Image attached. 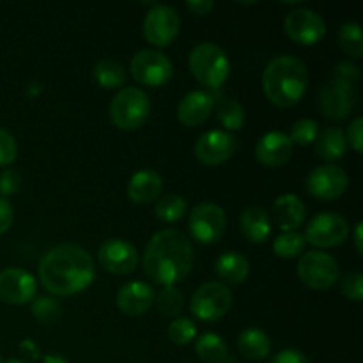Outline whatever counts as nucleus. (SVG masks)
Returning <instances> with one entry per match:
<instances>
[{
    "instance_id": "f257e3e1",
    "label": "nucleus",
    "mask_w": 363,
    "mask_h": 363,
    "mask_svg": "<svg viewBox=\"0 0 363 363\" xmlns=\"http://www.w3.org/2000/svg\"><path fill=\"white\" fill-rule=\"evenodd\" d=\"M39 280L48 293L71 296L87 289L94 280V261L85 248L73 243L57 245L39 262Z\"/></svg>"
},
{
    "instance_id": "f03ea898",
    "label": "nucleus",
    "mask_w": 363,
    "mask_h": 363,
    "mask_svg": "<svg viewBox=\"0 0 363 363\" xmlns=\"http://www.w3.org/2000/svg\"><path fill=\"white\" fill-rule=\"evenodd\" d=\"M195 252L181 230L163 229L151 238L144 252V273L155 284L172 287L190 275Z\"/></svg>"
},
{
    "instance_id": "7ed1b4c3",
    "label": "nucleus",
    "mask_w": 363,
    "mask_h": 363,
    "mask_svg": "<svg viewBox=\"0 0 363 363\" xmlns=\"http://www.w3.org/2000/svg\"><path fill=\"white\" fill-rule=\"evenodd\" d=\"M308 89L307 66L300 59L282 55L273 59L262 73V91L277 106L289 108L300 103Z\"/></svg>"
},
{
    "instance_id": "20e7f679",
    "label": "nucleus",
    "mask_w": 363,
    "mask_h": 363,
    "mask_svg": "<svg viewBox=\"0 0 363 363\" xmlns=\"http://www.w3.org/2000/svg\"><path fill=\"white\" fill-rule=\"evenodd\" d=\"M190 71L204 87L220 89L229 78V57L215 43H201L190 53Z\"/></svg>"
},
{
    "instance_id": "39448f33",
    "label": "nucleus",
    "mask_w": 363,
    "mask_h": 363,
    "mask_svg": "<svg viewBox=\"0 0 363 363\" xmlns=\"http://www.w3.org/2000/svg\"><path fill=\"white\" fill-rule=\"evenodd\" d=\"M151 113V101L142 89L126 87L116 94L110 103L112 123L123 131H133L147 121Z\"/></svg>"
},
{
    "instance_id": "423d86ee",
    "label": "nucleus",
    "mask_w": 363,
    "mask_h": 363,
    "mask_svg": "<svg viewBox=\"0 0 363 363\" xmlns=\"http://www.w3.org/2000/svg\"><path fill=\"white\" fill-rule=\"evenodd\" d=\"M339 275V264L326 252H307L298 261V277L305 286L314 291H326L333 287Z\"/></svg>"
},
{
    "instance_id": "0eeeda50",
    "label": "nucleus",
    "mask_w": 363,
    "mask_h": 363,
    "mask_svg": "<svg viewBox=\"0 0 363 363\" xmlns=\"http://www.w3.org/2000/svg\"><path fill=\"white\" fill-rule=\"evenodd\" d=\"M233 305V293L227 286L218 282L202 284L190 300L191 314L201 321H218L229 312Z\"/></svg>"
},
{
    "instance_id": "6e6552de",
    "label": "nucleus",
    "mask_w": 363,
    "mask_h": 363,
    "mask_svg": "<svg viewBox=\"0 0 363 363\" xmlns=\"http://www.w3.org/2000/svg\"><path fill=\"white\" fill-rule=\"evenodd\" d=\"M227 227V216L220 206L213 202H202L190 213L188 229L191 238L201 245H213L223 236Z\"/></svg>"
},
{
    "instance_id": "1a4fd4ad",
    "label": "nucleus",
    "mask_w": 363,
    "mask_h": 363,
    "mask_svg": "<svg viewBox=\"0 0 363 363\" xmlns=\"http://www.w3.org/2000/svg\"><path fill=\"white\" fill-rule=\"evenodd\" d=\"M319 108L326 117L335 121H342L353 112L358 101L357 85L351 82L330 78L325 87L319 92Z\"/></svg>"
},
{
    "instance_id": "9d476101",
    "label": "nucleus",
    "mask_w": 363,
    "mask_h": 363,
    "mask_svg": "<svg viewBox=\"0 0 363 363\" xmlns=\"http://www.w3.org/2000/svg\"><path fill=\"white\" fill-rule=\"evenodd\" d=\"M131 77L145 87H162L172 78V62L169 57L155 50H142L131 59Z\"/></svg>"
},
{
    "instance_id": "9b49d317",
    "label": "nucleus",
    "mask_w": 363,
    "mask_h": 363,
    "mask_svg": "<svg viewBox=\"0 0 363 363\" xmlns=\"http://www.w3.org/2000/svg\"><path fill=\"white\" fill-rule=\"evenodd\" d=\"M181 18L170 6L156 4L151 7L144 20V35L151 45L169 46L179 35Z\"/></svg>"
},
{
    "instance_id": "f8f14e48",
    "label": "nucleus",
    "mask_w": 363,
    "mask_h": 363,
    "mask_svg": "<svg viewBox=\"0 0 363 363\" xmlns=\"http://www.w3.org/2000/svg\"><path fill=\"white\" fill-rule=\"evenodd\" d=\"M347 186H350V177H347L346 170L333 163L315 167L305 181V188L308 194L321 201H335V199L342 197Z\"/></svg>"
},
{
    "instance_id": "ddd939ff",
    "label": "nucleus",
    "mask_w": 363,
    "mask_h": 363,
    "mask_svg": "<svg viewBox=\"0 0 363 363\" xmlns=\"http://www.w3.org/2000/svg\"><path fill=\"white\" fill-rule=\"evenodd\" d=\"M350 225L346 218L335 213H321L308 222L305 241L315 248H333L346 241Z\"/></svg>"
},
{
    "instance_id": "4468645a",
    "label": "nucleus",
    "mask_w": 363,
    "mask_h": 363,
    "mask_svg": "<svg viewBox=\"0 0 363 363\" xmlns=\"http://www.w3.org/2000/svg\"><path fill=\"white\" fill-rule=\"evenodd\" d=\"M284 28H286L287 38L305 46L318 45L326 34V25L321 14L312 9H305V7L287 14Z\"/></svg>"
},
{
    "instance_id": "2eb2a0df",
    "label": "nucleus",
    "mask_w": 363,
    "mask_h": 363,
    "mask_svg": "<svg viewBox=\"0 0 363 363\" xmlns=\"http://www.w3.org/2000/svg\"><path fill=\"white\" fill-rule=\"evenodd\" d=\"M98 261L113 275H131L138 266V252L126 240H106L98 250Z\"/></svg>"
},
{
    "instance_id": "dca6fc26",
    "label": "nucleus",
    "mask_w": 363,
    "mask_h": 363,
    "mask_svg": "<svg viewBox=\"0 0 363 363\" xmlns=\"http://www.w3.org/2000/svg\"><path fill=\"white\" fill-rule=\"evenodd\" d=\"M38 282L21 268H7L0 272V301L7 305L30 303L35 298Z\"/></svg>"
},
{
    "instance_id": "f3484780",
    "label": "nucleus",
    "mask_w": 363,
    "mask_h": 363,
    "mask_svg": "<svg viewBox=\"0 0 363 363\" xmlns=\"http://www.w3.org/2000/svg\"><path fill=\"white\" fill-rule=\"evenodd\" d=\"M238 147L236 138L222 130H213L202 135L195 144V156L199 162L208 167H216L225 163L234 155Z\"/></svg>"
},
{
    "instance_id": "a211bd4d",
    "label": "nucleus",
    "mask_w": 363,
    "mask_h": 363,
    "mask_svg": "<svg viewBox=\"0 0 363 363\" xmlns=\"http://www.w3.org/2000/svg\"><path fill=\"white\" fill-rule=\"evenodd\" d=\"M293 147L294 145L289 135L282 133V131H269L259 138L257 145H255V156L261 165L275 169V167H282L289 162L293 156Z\"/></svg>"
},
{
    "instance_id": "6ab92c4d",
    "label": "nucleus",
    "mask_w": 363,
    "mask_h": 363,
    "mask_svg": "<svg viewBox=\"0 0 363 363\" xmlns=\"http://www.w3.org/2000/svg\"><path fill=\"white\" fill-rule=\"evenodd\" d=\"M215 110V98L209 92L191 91L177 105V119L183 126L195 128L204 124Z\"/></svg>"
},
{
    "instance_id": "aec40b11",
    "label": "nucleus",
    "mask_w": 363,
    "mask_h": 363,
    "mask_svg": "<svg viewBox=\"0 0 363 363\" xmlns=\"http://www.w3.org/2000/svg\"><path fill=\"white\" fill-rule=\"evenodd\" d=\"M155 289L149 284L135 280L117 291V307L126 315H142L155 303Z\"/></svg>"
},
{
    "instance_id": "412c9836",
    "label": "nucleus",
    "mask_w": 363,
    "mask_h": 363,
    "mask_svg": "<svg viewBox=\"0 0 363 363\" xmlns=\"http://www.w3.org/2000/svg\"><path fill=\"white\" fill-rule=\"evenodd\" d=\"M305 218H307V208L296 195H280L273 204V220L284 233L296 230L298 227L303 225Z\"/></svg>"
},
{
    "instance_id": "4be33fe9",
    "label": "nucleus",
    "mask_w": 363,
    "mask_h": 363,
    "mask_svg": "<svg viewBox=\"0 0 363 363\" xmlns=\"http://www.w3.org/2000/svg\"><path fill=\"white\" fill-rule=\"evenodd\" d=\"M163 188L162 176L151 169H144L140 172L133 174L128 183V197L135 204H151L160 197Z\"/></svg>"
},
{
    "instance_id": "5701e85b",
    "label": "nucleus",
    "mask_w": 363,
    "mask_h": 363,
    "mask_svg": "<svg viewBox=\"0 0 363 363\" xmlns=\"http://www.w3.org/2000/svg\"><path fill=\"white\" fill-rule=\"evenodd\" d=\"M240 227L243 236L254 245L264 243L272 234V220L268 213L259 206H252L241 213Z\"/></svg>"
},
{
    "instance_id": "b1692460",
    "label": "nucleus",
    "mask_w": 363,
    "mask_h": 363,
    "mask_svg": "<svg viewBox=\"0 0 363 363\" xmlns=\"http://www.w3.org/2000/svg\"><path fill=\"white\" fill-rule=\"evenodd\" d=\"M215 272L225 284H243L250 275V262L240 252H225L218 257Z\"/></svg>"
},
{
    "instance_id": "393cba45",
    "label": "nucleus",
    "mask_w": 363,
    "mask_h": 363,
    "mask_svg": "<svg viewBox=\"0 0 363 363\" xmlns=\"http://www.w3.org/2000/svg\"><path fill=\"white\" fill-rule=\"evenodd\" d=\"M238 351L248 360H264L272 353V340L262 330L248 328L238 337Z\"/></svg>"
},
{
    "instance_id": "a878e982",
    "label": "nucleus",
    "mask_w": 363,
    "mask_h": 363,
    "mask_svg": "<svg viewBox=\"0 0 363 363\" xmlns=\"http://www.w3.org/2000/svg\"><path fill=\"white\" fill-rule=\"evenodd\" d=\"M315 151L325 162H339L346 156L347 142L346 135L339 128H328L319 133L315 140Z\"/></svg>"
},
{
    "instance_id": "bb28decb",
    "label": "nucleus",
    "mask_w": 363,
    "mask_h": 363,
    "mask_svg": "<svg viewBox=\"0 0 363 363\" xmlns=\"http://www.w3.org/2000/svg\"><path fill=\"white\" fill-rule=\"evenodd\" d=\"M195 351L199 358L206 363H238L229 354L225 340L216 333H204L195 342Z\"/></svg>"
},
{
    "instance_id": "cd10ccee",
    "label": "nucleus",
    "mask_w": 363,
    "mask_h": 363,
    "mask_svg": "<svg viewBox=\"0 0 363 363\" xmlns=\"http://www.w3.org/2000/svg\"><path fill=\"white\" fill-rule=\"evenodd\" d=\"M94 80L103 89H117L126 82V71L117 60L103 59L94 66Z\"/></svg>"
},
{
    "instance_id": "c85d7f7f",
    "label": "nucleus",
    "mask_w": 363,
    "mask_h": 363,
    "mask_svg": "<svg viewBox=\"0 0 363 363\" xmlns=\"http://www.w3.org/2000/svg\"><path fill=\"white\" fill-rule=\"evenodd\" d=\"M305 245H307V241H305L303 234H300L298 230H289V233H282L275 238L273 252L280 259H293L303 254Z\"/></svg>"
},
{
    "instance_id": "c756f323",
    "label": "nucleus",
    "mask_w": 363,
    "mask_h": 363,
    "mask_svg": "<svg viewBox=\"0 0 363 363\" xmlns=\"http://www.w3.org/2000/svg\"><path fill=\"white\" fill-rule=\"evenodd\" d=\"M188 204L183 197L179 195H165L163 199H160L158 204H156L155 213L158 216V220L165 223H176L186 215Z\"/></svg>"
},
{
    "instance_id": "7c9ffc66",
    "label": "nucleus",
    "mask_w": 363,
    "mask_h": 363,
    "mask_svg": "<svg viewBox=\"0 0 363 363\" xmlns=\"http://www.w3.org/2000/svg\"><path fill=\"white\" fill-rule=\"evenodd\" d=\"M339 45L346 55L360 59L363 55V34L360 25L354 21L344 23L339 30Z\"/></svg>"
},
{
    "instance_id": "2f4dec72",
    "label": "nucleus",
    "mask_w": 363,
    "mask_h": 363,
    "mask_svg": "<svg viewBox=\"0 0 363 363\" xmlns=\"http://www.w3.org/2000/svg\"><path fill=\"white\" fill-rule=\"evenodd\" d=\"M216 121L230 131H240L245 126V110L236 99H225L216 108Z\"/></svg>"
},
{
    "instance_id": "473e14b6",
    "label": "nucleus",
    "mask_w": 363,
    "mask_h": 363,
    "mask_svg": "<svg viewBox=\"0 0 363 363\" xmlns=\"http://www.w3.org/2000/svg\"><path fill=\"white\" fill-rule=\"evenodd\" d=\"M32 315L43 325H53L62 315V305L52 296H35L30 301Z\"/></svg>"
},
{
    "instance_id": "72a5a7b5",
    "label": "nucleus",
    "mask_w": 363,
    "mask_h": 363,
    "mask_svg": "<svg viewBox=\"0 0 363 363\" xmlns=\"http://www.w3.org/2000/svg\"><path fill=\"white\" fill-rule=\"evenodd\" d=\"M156 307L160 314L165 318H176L183 312L184 307V294L177 287H163L162 293L155 298Z\"/></svg>"
},
{
    "instance_id": "f704fd0d",
    "label": "nucleus",
    "mask_w": 363,
    "mask_h": 363,
    "mask_svg": "<svg viewBox=\"0 0 363 363\" xmlns=\"http://www.w3.org/2000/svg\"><path fill=\"white\" fill-rule=\"evenodd\" d=\"M167 335L176 346H186L197 335V326L190 318H177L169 325Z\"/></svg>"
},
{
    "instance_id": "c9c22d12",
    "label": "nucleus",
    "mask_w": 363,
    "mask_h": 363,
    "mask_svg": "<svg viewBox=\"0 0 363 363\" xmlns=\"http://www.w3.org/2000/svg\"><path fill=\"white\" fill-rule=\"evenodd\" d=\"M319 137V126L315 121L312 119H300L293 124L291 128V142L298 145H311L318 140Z\"/></svg>"
},
{
    "instance_id": "e433bc0d",
    "label": "nucleus",
    "mask_w": 363,
    "mask_h": 363,
    "mask_svg": "<svg viewBox=\"0 0 363 363\" xmlns=\"http://www.w3.org/2000/svg\"><path fill=\"white\" fill-rule=\"evenodd\" d=\"M340 291L344 296L351 301H362L363 300V277L362 273L351 272L347 273L340 284Z\"/></svg>"
},
{
    "instance_id": "4c0bfd02",
    "label": "nucleus",
    "mask_w": 363,
    "mask_h": 363,
    "mask_svg": "<svg viewBox=\"0 0 363 363\" xmlns=\"http://www.w3.org/2000/svg\"><path fill=\"white\" fill-rule=\"evenodd\" d=\"M18 144L13 135L0 128V167H9L16 160Z\"/></svg>"
},
{
    "instance_id": "58836bf2",
    "label": "nucleus",
    "mask_w": 363,
    "mask_h": 363,
    "mask_svg": "<svg viewBox=\"0 0 363 363\" xmlns=\"http://www.w3.org/2000/svg\"><path fill=\"white\" fill-rule=\"evenodd\" d=\"M21 186V176L18 170L6 169L0 172V197L6 199L16 194Z\"/></svg>"
},
{
    "instance_id": "ea45409f",
    "label": "nucleus",
    "mask_w": 363,
    "mask_h": 363,
    "mask_svg": "<svg viewBox=\"0 0 363 363\" xmlns=\"http://www.w3.org/2000/svg\"><path fill=\"white\" fill-rule=\"evenodd\" d=\"M346 142L353 147L354 152H360L363 151V119L362 117H357L353 123L350 124L347 128V133H346Z\"/></svg>"
},
{
    "instance_id": "a19ab883",
    "label": "nucleus",
    "mask_w": 363,
    "mask_h": 363,
    "mask_svg": "<svg viewBox=\"0 0 363 363\" xmlns=\"http://www.w3.org/2000/svg\"><path fill=\"white\" fill-rule=\"evenodd\" d=\"M333 78H339V80L351 82V84H357V80L360 78V71L354 64L350 62H340L339 66L333 69Z\"/></svg>"
},
{
    "instance_id": "79ce46f5",
    "label": "nucleus",
    "mask_w": 363,
    "mask_h": 363,
    "mask_svg": "<svg viewBox=\"0 0 363 363\" xmlns=\"http://www.w3.org/2000/svg\"><path fill=\"white\" fill-rule=\"evenodd\" d=\"M14 218V209L7 199L0 197V236L6 234L9 230V227L13 225Z\"/></svg>"
},
{
    "instance_id": "37998d69",
    "label": "nucleus",
    "mask_w": 363,
    "mask_h": 363,
    "mask_svg": "<svg viewBox=\"0 0 363 363\" xmlns=\"http://www.w3.org/2000/svg\"><path fill=\"white\" fill-rule=\"evenodd\" d=\"M269 363H311L303 353L296 350H284L272 358Z\"/></svg>"
},
{
    "instance_id": "c03bdc74",
    "label": "nucleus",
    "mask_w": 363,
    "mask_h": 363,
    "mask_svg": "<svg viewBox=\"0 0 363 363\" xmlns=\"http://www.w3.org/2000/svg\"><path fill=\"white\" fill-rule=\"evenodd\" d=\"M215 7V2H204V0H194V2H186V9L191 14H197V16H206L209 14Z\"/></svg>"
},
{
    "instance_id": "a18cd8bd",
    "label": "nucleus",
    "mask_w": 363,
    "mask_h": 363,
    "mask_svg": "<svg viewBox=\"0 0 363 363\" xmlns=\"http://www.w3.org/2000/svg\"><path fill=\"white\" fill-rule=\"evenodd\" d=\"M20 350L25 351V353H27L28 357H32V358L39 357V350L34 346V342H32V340H28V339L23 340V342L20 344Z\"/></svg>"
},
{
    "instance_id": "49530a36",
    "label": "nucleus",
    "mask_w": 363,
    "mask_h": 363,
    "mask_svg": "<svg viewBox=\"0 0 363 363\" xmlns=\"http://www.w3.org/2000/svg\"><path fill=\"white\" fill-rule=\"evenodd\" d=\"M362 222L354 227V247H357L358 254H363V245H362Z\"/></svg>"
},
{
    "instance_id": "de8ad7c7",
    "label": "nucleus",
    "mask_w": 363,
    "mask_h": 363,
    "mask_svg": "<svg viewBox=\"0 0 363 363\" xmlns=\"http://www.w3.org/2000/svg\"><path fill=\"white\" fill-rule=\"evenodd\" d=\"M43 363H69V360L64 357H59V354H46L43 358Z\"/></svg>"
},
{
    "instance_id": "09e8293b",
    "label": "nucleus",
    "mask_w": 363,
    "mask_h": 363,
    "mask_svg": "<svg viewBox=\"0 0 363 363\" xmlns=\"http://www.w3.org/2000/svg\"><path fill=\"white\" fill-rule=\"evenodd\" d=\"M4 363H27V362L20 360V358H11V360H6Z\"/></svg>"
},
{
    "instance_id": "8fccbe9b",
    "label": "nucleus",
    "mask_w": 363,
    "mask_h": 363,
    "mask_svg": "<svg viewBox=\"0 0 363 363\" xmlns=\"http://www.w3.org/2000/svg\"><path fill=\"white\" fill-rule=\"evenodd\" d=\"M0 363H4V360H2V357H0Z\"/></svg>"
}]
</instances>
